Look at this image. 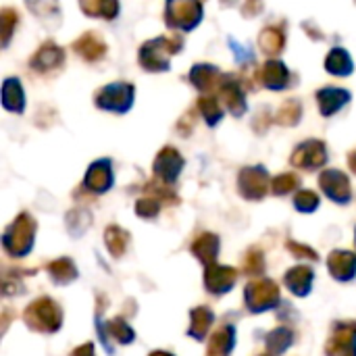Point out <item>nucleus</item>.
Returning a JSON list of instances; mask_svg holds the SVG:
<instances>
[{"mask_svg": "<svg viewBox=\"0 0 356 356\" xmlns=\"http://www.w3.org/2000/svg\"><path fill=\"white\" fill-rule=\"evenodd\" d=\"M154 356H169V355H154Z\"/></svg>", "mask_w": 356, "mask_h": 356, "instance_id": "423d86ee", "label": "nucleus"}, {"mask_svg": "<svg viewBox=\"0 0 356 356\" xmlns=\"http://www.w3.org/2000/svg\"><path fill=\"white\" fill-rule=\"evenodd\" d=\"M234 282H236V273L232 269H227V267H223V269H211L209 275H207V284L215 292H225Z\"/></svg>", "mask_w": 356, "mask_h": 356, "instance_id": "7ed1b4c3", "label": "nucleus"}, {"mask_svg": "<svg viewBox=\"0 0 356 356\" xmlns=\"http://www.w3.org/2000/svg\"><path fill=\"white\" fill-rule=\"evenodd\" d=\"M311 271L309 269H302V267H298V269H294V271H290L288 273V286L290 284H294V282H298V286H296V294H305L307 290H309V284H311Z\"/></svg>", "mask_w": 356, "mask_h": 356, "instance_id": "20e7f679", "label": "nucleus"}, {"mask_svg": "<svg viewBox=\"0 0 356 356\" xmlns=\"http://www.w3.org/2000/svg\"><path fill=\"white\" fill-rule=\"evenodd\" d=\"M353 257H346V261H340V259H334L332 257V273L340 280H348L353 277L355 273V261H350Z\"/></svg>", "mask_w": 356, "mask_h": 356, "instance_id": "39448f33", "label": "nucleus"}, {"mask_svg": "<svg viewBox=\"0 0 356 356\" xmlns=\"http://www.w3.org/2000/svg\"><path fill=\"white\" fill-rule=\"evenodd\" d=\"M246 300L252 307V311H263L277 300V288L271 282H257L248 286Z\"/></svg>", "mask_w": 356, "mask_h": 356, "instance_id": "f03ea898", "label": "nucleus"}, {"mask_svg": "<svg viewBox=\"0 0 356 356\" xmlns=\"http://www.w3.org/2000/svg\"><path fill=\"white\" fill-rule=\"evenodd\" d=\"M27 321L35 330H54L60 321L58 309L50 300H38L27 311Z\"/></svg>", "mask_w": 356, "mask_h": 356, "instance_id": "f257e3e1", "label": "nucleus"}]
</instances>
